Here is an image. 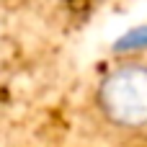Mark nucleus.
Instances as JSON below:
<instances>
[{
	"instance_id": "nucleus-1",
	"label": "nucleus",
	"mask_w": 147,
	"mask_h": 147,
	"mask_svg": "<svg viewBox=\"0 0 147 147\" xmlns=\"http://www.w3.org/2000/svg\"><path fill=\"white\" fill-rule=\"evenodd\" d=\"M96 106L119 129H147V65L129 62L109 70L98 83Z\"/></svg>"
}]
</instances>
